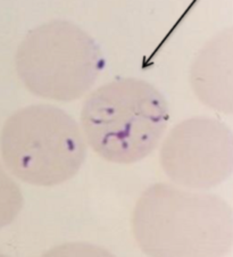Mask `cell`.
Segmentation results:
<instances>
[{"mask_svg":"<svg viewBox=\"0 0 233 257\" xmlns=\"http://www.w3.org/2000/svg\"><path fill=\"white\" fill-rule=\"evenodd\" d=\"M131 230L150 257H222L233 246V209L216 195L160 182L138 198Z\"/></svg>","mask_w":233,"mask_h":257,"instance_id":"obj_1","label":"cell"},{"mask_svg":"<svg viewBox=\"0 0 233 257\" xmlns=\"http://www.w3.org/2000/svg\"><path fill=\"white\" fill-rule=\"evenodd\" d=\"M169 122L165 97L136 77L117 79L85 98L80 126L85 143L105 161L134 164L159 147Z\"/></svg>","mask_w":233,"mask_h":257,"instance_id":"obj_2","label":"cell"},{"mask_svg":"<svg viewBox=\"0 0 233 257\" xmlns=\"http://www.w3.org/2000/svg\"><path fill=\"white\" fill-rule=\"evenodd\" d=\"M81 126L67 112L49 104L23 107L1 130L0 153L6 170L36 187L65 183L87 157Z\"/></svg>","mask_w":233,"mask_h":257,"instance_id":"obj_3","label":"cell"},{"mask_svg":"<svg viewBox=\"0 0 233 257\" xmlns=\"http://www.w3.org/2000/svg\"><path fill=\"white\" fill-rule=\"evenodd\" d=\"M16 72L30 92L68 103L91 90L104 67L98 45L67 21H51L31 30L15 58Z\"/></svg>","mask_w":233,"mask_h":257,"instance_id":"obj_4","label":"cell"},{"mask_svg":"<svg viewBox=\"0 0 233 257\" xmlns=\"http://www.w3.org/2000/svg\"><path fill=\"white\" fill-rule=\"evenodd\" d=\"M159 164L173 184L194 191L220 186L233 172V138L216 119L191 117L160 142Z\"/></svg>","mask_w":233,"mask_h":257,"instance_id":"obj_5","label":"cell"},{"mask_svg":"<svg viewBox=\"0 0 233 257\" xmlns=\"http://www.w3.org/2000/svg\"><path fill=\"white\" fill-rule=\"evenodd\" d=\"M24 204L23 193L16 181L0 165V230L13 223Z\"/></svg>","mask_w":233,"mask_h":257,"instance_id":"obj_6","label":"cell"},{"mask_svg":"<svg viewBox=\"0 0 233 257\" xmlns=\"http://www.w3.org/2000/svg\"><path fill=\"white\" fill-rule=\"evenodd\" d=\"M43 257H114L104 248L88 242H67L52 248Z\"/></svg>","mask_w":233,"mask_h":257,"instance_id":"obj_7","label":"cell"},{"mask_svg":"<svg viewBox=\"0 0 233 257\" xmlns=\"http://www.w3.org/2000/svg\"><path fill=\"white\" fill-rule=\"evenodd\" d=\"M0 257H5V256H2V255H0Z\"/></svg>","mask_w":233,"mask_h":257,"instance_id":"obj_8","label":"cell"}]
</instances>
